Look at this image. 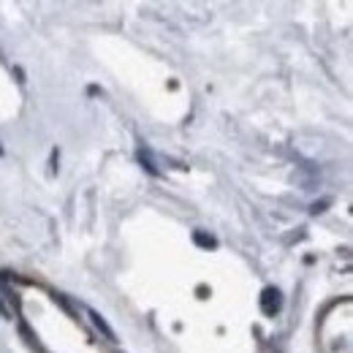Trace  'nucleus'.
<instances>
[{"label":"nucleus","mask_w":353,"mask_h":353,"mask_svg":"<svg viewBox=\"0 0 353 353\" xmlns=\"http://www.w3.org/2000/svg\"><path fill=\"white\" fill-rule=\"evenodd\" d=\"M90 318H92V321H95V326H98V329H101V332H103V334H106V337H109V340H114V332H112V329H109V326H106V321H103V318H101V315H98V312H95V310H90Z\"/></svg>","instance_id":"nucleus-2"},{"label":"nucleus","mask_w":353,"mask_h":353,"mask_svg":"<svg viewBox=\"0 0 353 353\" xmlns=\"http://www.w3.org/2000/svg\"><path fill=\"white\" fill-rule=\"evenodd\" d=\"M280 307H283L280 291H277V288H264V294H261V312H264V315H277Z\"/></svg>","instance_id":"nucleus-1"},{"label":"nucleus","mask_w":353,"mask_h":353,"mask_svg":"<svg viewBox=\"0 0 353 353\" xmlns=\"http://www.w3.org/2000/svg\"><path fill=\"white\" fill-rule=\"evenodd\" d=\"M193 239H196V245H201V248H215L218 242H215V236H207L204 231H196L193 234Z\"/></svg>","instance_id":"nucleus-3"},{"label":"nucleus","mask_w":353,"mask_h":353,"mask_svg":"<svg viewBox=\"0 0 353 353\" xmlns=\"http://www.w3.org/2000/svg\"><path fill=\"white\" fill-rule=\"evenodd\" d=\"M0 315H6V310H3V302H0Z\"/></svg>","instance_id":"nucleus-4"}]
</instances>
